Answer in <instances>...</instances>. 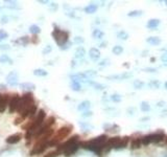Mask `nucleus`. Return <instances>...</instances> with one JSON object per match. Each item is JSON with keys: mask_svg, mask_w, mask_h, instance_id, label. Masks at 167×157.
Masks as SVG:
<instances>
[{"mask_svg": "<svg viewBox=\"0 0 167 157\" xmlns=\"http://www.w3.org/2000/svg\"><path fill=\"white\" fill-rule=\"evenodd\" d=\"M165 88H166V89H167V82H166V83H165Z\"/></svg>", "mask_w": 167, "mask_h": 157, "instance_id": "obj_56", "label": "nucleus"}, {"mask_svg": "<svg viewBox=\"0 0 167 157\" xmlns=\"http://www.w3.org/2000/svg\"><path fill=\"white\" fill-rule=\"evenodd\" d=\"M122 52H123L122 46L116 45V46H114V47H113V54H122Z\"/></svg>", "mask_w": 167, "mask_h": 157, "instance_id": "obj_29", "label": "nucleus"}, {"mask_svg": "<svg viewBox=\"0 0 167 157\" xmlns=\"http://www.w3.org/2000/svg\"><path fill=\"white\" fill-rule=\"evenodd\" d=\"M86 54V50L84 47H82V46H79V47H77V49L75 50V59H83V58L85 57Z\"/></svg>", "mask_w": 167, "mask_h": 157, "instance_id": "obj_15", "label": "nucleus"}, {"mask_svg": "<svg viewBox=\"0 0 167 157\" xmlns=\"http://www.w3.org/2000/svg\"><path fill=\"white\" fill-rule=\"evenodd\" d=\"M35 105V100L31 93H25L21 97L19 107L17 111L20 113V117L25 119L26 117H29V111L31 107Z\"/></svg>", "mask_w": 167, "mask_h": 157, "instance_id": "obj_2", "label": "nucleus"}, {"mask_svg": "<svg viewBox=\"0 0 167 157\" xmlns=\"http://www.w3.org/2000/svg\"><path fill=\"white\" fill-rule=\"evenodd\" d=\"M79 135H73L71 136L67 142H65L64 144H62V145H59L58 146V150L60 153H63V152L66 150L68 147H70V146L74 145V144H76V142H79Z\"/></svg>", "mask_w": 167, "mask_h": 157, "instance_id": "obj_5", "label": "nucleus"}, {"mask_svg": "<svg viewBox=\"0 0 167 157\" xmlns=\"http://www.w3.org/2000/svg\"><path fill=\"white\" fill-rule=\"evenodd\" d=\"M21 140V135L19 133H16V134H13V135L9 136L7 138L5 139V142L7 144H11V145H14V144H17Z\"/></svg>", "mask_w": 167, "mask_h": 157, "instance_id": "obj_11", "label": "nucleus"}, {"mask_svg": "<svg viewBox=\"0 0 167 157\" xmlns=\"http://www.w3.org/2000/svg\"><path fill=\"white\" fill-rule=\"evenodd\" d=\"M147 42L152 45H158V44H160L161 40L158 37H149V38H147Z\"/></svg>", "mask_w": 167, "mask_h": 157, "instance_id": "obj_24", "label": "nucleus"}, {"mask_svg": "<svg viewBox=\"0 0 167 157\" xmlns=\"http://www.w3.org/2000/svg\"><path fill=\"white\" fill-rule=\"evenodd\" d=\"M0 89H5V85L0 84Z\"/></svg>", "mask_w": 167, "mask_h": 157, "instance_id": "obj_54", "label": "nucleus"}, {"mask_svg": "<svg viewBox=\"0 0 167 157\" xmlns=\"http://www.w3.org/2000/svg\"><path fill=\"white\" fill-rule=\"evenodd\" d=\"M0 63L2 64H13V60L7 56V54H2L0 56Z\"/></svg>", "mask_w": 167, "mask_h": 157, "instance_id": "obj_20", "label": "nucleus"}, {"mask_svg": "<svg viewBox=\"0 0 167 157\" xmlns=\"http://www.w3.org/2000/svg\"><path fill=\"white\" fill-rule=\"evenodd\" d=\"M40 3H49L48 1H39Z\"/></svg>", "mask_w": 167, "mask_h": 157, "instance_id": "obj_55", "label": "nucleus"}, {"mask_svg": "<svg viewBox=\"0 0 167 157\" xmlns=\"http://www.w3.org/2000/svg\"><path fill=\"white\" fill-rule=\"evenodd\" d=\"M148 86L150 88H155V89H157V88H159V86H160V83H159L158 81H152V82H149Z\"/></svg>", "mask_w": 167, "mask_h": 157, "instance_id": "obj_40", "label": "nucleus"}, {"mask_svg": "<svg viewBox=\"0 0 167 157\" xmlns=\"http://www.w3.org/2000/svg\"><path fill=\"white\" fill-rule=\"evenodd\" d=\"M57 7H58V5L55 3H50V5H49V9H51V11H55Z\"/></svg>", "mask_w": 167, "mask_h": 157, "instance_id": "obj_48", "label": "nucleus"}, {"mask_svg": "<svg viewBox=\"0 0 167 157\" xmlns=\"http://www.w3.org/2000/svg\"><path fill=\"white\" fill-rule=\"evenodd\" d=\"M152 134H149V135L141 137V142H142V145H144V146L149 145V144L152 142Z\"/></svg>", "mask_w": 167, "mask_h": 157, "instance_id": "obj_26", "label": "nucleus"}, {"mask_svg": "<svg viewBox=\"0 0 167 157\" xmlns=\"http://www.w3.org/2000/svg\"><path fill=\"white\" fill-rule=\"evenodd\" d=\"M92 36L94 37L95 39H100L103 37V33L100 30H94L93 33H92Z\"/></svg>", "mask_w": 167, "mask_h": 157, "instance_id": "obj_27", "label": "nucleus"}, {"mask_svg": "<svg viewBox=\"0 0 167 157\" xmlns=\"http://www.w3.org/2000/svg\"><path fill=\"white\" fill-rule=\"evenodd\" d=\"M0 49H2V50H6V49H9V46L6 45V44H2V45H0Z\"/></svg>", "mask_w": 167, "mask_h": 157, "instance_id": "obj_50", "label": "nucleus"}, {"mask_svg": "<svg viewBox=\"0 0 167 157\" xmlns=\"http://www.w3.org/2000/svg\"><path fill=\"white\" fill-rule=\"evenodd\" d=\"M82 115L84 116V117H89V116H91L92 115V112L91 111H85Z\"/></svg>", "mask_w": 167, "mask_h": 157, "instance_id": "obj_47", "label": "nucleus"}, {"mask_svg": "<svg viewBox=\"0 0 167 157\" xmlns=\"http://www.w3.org/2000/svg\"><path fill=\"white\" fill-rule=\"evenodd\" d=\"M166 142H167V137H166Z\"/></svg>", "mask_w": 167, "mask_h": 157, "instance_id": "obj_57", "label": "nucleus"}, {"mask_svg": "<svg viewBox=\"0 0 167 157\" xmlns=\"http://www.w3.org/2000/svg\"><path fill=\"white\" fill-rule=\"evenodd\" d=\"M51 50H52V47H51V46H50V45H47L45 47V48L43 49V54H48V52H50Z\"/></svg>", "mask_w": 167, "mask_h": 157, "instance_id": "obj_43", "label": "nucleus"}, {"mask_svg": "<svg viewBox=\"0 0 167 157\" xmlns=\"http://www.w3.org/2000/svg\"><path fill=\"white\" fill-rule=\"evenodd\" d=\"M142 145V142H141V138H135L132 140L131 142V148L133 149H139Z\"/></svg>", "mask_w": 167, "mask_h": 157, "instance_id": "obj_19", "label": "nucleus"}, {"mask_svg": "<svg viewBox=\"0 0 167 157\" xmlns=\"http://www.w3.org/2000/svg\"><path fill=\"white\" fill-rule=\"evenodd\" d=\"M159 24H160V20L159 19H152L147 23V27L148 28H156Z\"/></svg>", "mask_w": 167, "mask_h": 157, "instance_id": "obj_23", "label": "nucleus"}, {"mask_svg": "<svg viewBox=\"0 0 167 157\" xmlns=\"http://www.w3.org/2000/svg\"><path fill=\"white\" fill-rule=\"evenodd\" d=\"M117 37L120 38L121 40H126L128 38V33H125L124 30H120V32H118V34H117Z\"/></svg>", "mask_w": 167, "mask_h": 157, "instance_id": "obj_30", "label": "nucleus"}, {"mask_svg": "<svg viewBox=\"0 0 167 157\" xmlns=\"http://www.w3.org/2000/svg\"><path fill=\"white\" fill-rule=\"evenodd\" d=\"M81 127H82L83 129H85V130L86 129H91L92 128L89 124H83V123H81Z\"/></svg>", "mask_w": 167, "mask_h": 157, "instance_id": "obj_46", "label": "nucleus"}, {"mask_svg": "<svg viewBox=\"0 0 167 157\" xmlns=\"http://www.w3.org/2000/svg\"><path fill=\"white\" fill-rule=\"evenodd\" d=\"M120 140H121V137H118V136L111 137V138L108 139V142H106V145L108 146L110 149H111V148L117 149V148H118V145H119V142H120Z\"/></svg>", "mask_w": 167, "mask_h": 157, "instance_id": "obj_9", "label": "nucleus"}, {"mask_svg": "<svg viewBox=\"0 0 167 157\" xmlns=\"http://www.w3.org/2000/svg\"><path fill=\"white\" fill-rule=\"evenodd\" d=\"M110 100L112 101V102L118 103V102H120V101H121V97H120L119 94H113V95H111V97H110Z\"/></svg>", "mask_w": 167, "mask_h": 157, "instance_id": "obj_34", "label": "nucleus"}, {"mask_svg": "<svg viewBox=\"0 0 167 157\" xmlns=\"http://www.w3.org/2000/svg\"><path fill=\"white\" fill-rule=\"evenodd\" d=\"M6 7H11V9H19L18 4L15 1H5Z\"/></svg>", "mask_w": 167, "mask_h": 157, "instance_id": "obj_31", "label": "nucleus"}, {"mask_svg": "<svg viewBox=\"0 0 167 157\" xmlns=\"http://www.w3.org/2000/svg\"><path fill=\"white\" fill-rule=\"evenodd\" d=\"M132 76V73H122V74H115V76H108V78H111V80H123V78H131Z\"/></svg>", "mask_w": 167, "mask_h": 157, "instance_id": "obj_14", "label": "nucleus"}, {"mask_svg": "<svg viewBox=\"0 0 167 157\" xmlns=\"http://www.w3.org/2000/svg\"><path fill=\"white\" fill-rule=\"evenodd\" d=\"M89 54H90V58H91L93 61L98 60V59L100 58V52L98 50L97 48H95V47H93V48L90 49Z\"/></svg>", "mask_w": 167, "mask_h": 157, "instance_id": "obj_13", "label": "nucleus"}, {"mask_svg": "<svg viewBox=\"0 0 167 157\" xmlns=\"http://www.w3.org/2000/svg\"><path fill=\"white\" fill-rule=\"evenodd\" d=\"M59 154H60V152H59L58 150H55V151H51V152H49V153H47V154L44 155V156H43V157H57Z\"/></svg>", "mask_w": 167, "mask_h": 157, "instance_id": "obj_38", "label": "nucleus"}, {"mask_svg": "<svg viewBox=\"0 0 167 157\" xmlns=\"http://www.w3.org/2000/svg\"><path fill=\"white\" fill-rule=\"evenodd\" d=\"M97 11V5L96 4H89L85 7V12L88 14H93Z\"/></svg>", "mask_w": 167, "mask_h": 157, "instance_id": "obj_21", "label": "nucleus"}, {"mask_svg": "<svg viewBox=\"0 0 167 157\" xmlns=\"http://www.w3.org/2000/svg\"><path fill=\"white\" fill-rule=\"evenodd\" d=\"M99 65L100 66H106V65H109V60H108V59H104V60H102L100 62Z\"/></svg>", "mask_w": 167, "mask_h": 157, "instance_id": "obj_45", "label": "nucleus"}, {"mask_svg": "<svg viewBox=\"0 0 167 157\" xmlns=\"http://www.w3.org/2000/svg\"><path fill=\"white\" fill-rule=\"evenodd\" d=\"M22 121H23V118H21L19 116V117H17L15 121H14V125H16V126H17V125H20L22 123Z\"/></svg>", "mask_w": 167, "mask_h": 157, "instance_id": "obj_44", "label": "nucleus"}, {"mask_svg": "<svg viewBox=\"0 0 167 157\" xmlns=\"http://www.w3.org/2000/svg\"><path fill=\"white\" fill-rule=\"evenodd\" d=\"M164 139V133H155L152 136V144H158V142H162Z\"/></svg>", "mask_w": 167, "mask_h": 157, "instance_id": "obj_12", "label": "nucleus"}, {"mask_svg": "<svg viewBox=\"0 0 167 157\" xmlns=\"http://www.w3.org/2000/svg\"><path fill=\"white\" fill-rule=\"evenodd\" d=\"M161 60L163 61V62H165V63H167V52L162 56V57H161Z\"/></svg>", "mask_w": 167, "mask_h": 157, "instance_id": "obj_51", "label": "nucleus"}, {"mask_svg": "<svg viewBox=\"0 0 167 157\" xmlns=\"http://www.w3.org/2000/svg\"><path fill=\"white\" fill-rule=\"evenodd\" d=\"M20 100H21V97H19L18 94H15V95H13V97H11L9 104V110L11 113H14L15 111L18 110Z\"/></svg>", "mask_w": 167, "mask_h": 157, "instance_id": "obj_6", "label": "nucleus"}, {"mask_svg": "<svg viewBox=\"0 0 167 157\" xmlns=\"http://www.w3.org/2000/svg\"><path fill=\"white\" fill-rule=\"evenodd\" d=\"M52 36L55 38V42L58 43L60 46L65 45L67 42H68V38H69V34L68 32H65V30H61L60 28H57L55 27V30L52 32Z\"/></svg>", "mask_w": 167, "mask_h": 157, "instance_id": "obj_3", "label": "nucleus"}, {"mask_svg": "<svg viewBox=\"0 0 167 157\" xmlns=\"http://www.w3.org/2000/svg\"><path fill=\"white\" fill-rule=\"evenodd\" d=\"M145 70H148V72H155V68H145Z\"/></svg>", "mask_w": 167, "mask_h": 157, "instance_id": "obj_53", "label": "nucleus"}, {"mask_svg": "<svg viewBox=\"0 0 167 157\" xmlns=\"http://www.w3.org/2000/svg\"><path fill=\"white\" fill-rule=\"evenodd\" d=\"M71 88H72V90H74V91H79L82 87H81V84H79V82H72Z\"/></svg>", "mask_w": 167, "mask_h": 157, "instance_id": "obj_33", "label": "nucleus"}, {"mask_svg": "<svg viewBox=\"0 0 167 157\" xmlns=\"http://www.w3.org/2000/svg\"><path fill=\"white\" fill-rule=\"evenodd\" d=\"M71 130H72V127H71V126H65V127H62L61 129L58 131L57 135H55V137H52V139H55L59 145V142H61L62 139L65 138V137H67V136L69 135Z\"/></svg>", "mask_w": 167, "mask_h": 157, "instance_id": "obj_4", "label": "nucleus"}, {"mask_svg": "<svg viewBox=\"0 0 167 157\" xmlns=\"http://www.w3.org/2000/svg\"><path fill=\"white\" fill-rule=\"evenodd\" d=\"M74 41H75L76 43H82L83 41H84V40H83L82 38H81V37H76L75 40H74Z\"/></svg>", "mask_w": 167, "mask_h": 157, "instance_id": "obj_52", "label": "nucleus"}, {"mask_svg": "<svg viewBox=\"0 0 167 157\" xmlns=\"http://www.w3.org/2000/svg\"><path fill=\"white\" fill-rule=\"evenodd\" d=\"M0 97H1V94H0Z\"/></svg>", "mask_w": 167, "mask_h": 157, "instance_id": "obj_59", "label": "nucleus"}, {"mask_svg": "<svg viewBox=\"0 0 167 157\" xmlns=\"http://www.w3.org/2000/svg\"><path fill=\"white\" fill-rule=\"evenodd\" d=\"M128 142H130V137H128V136H125V137H122L121 140H120V142H119L118 145V148L117 149H122V148H125L126 146H128Z\"/></svg>", "mask_w": 167, "mask_h": 157, "instance_id": "obj_22", "label": "nucleus"}, {"mask_svg": "<svg viewBox=\"0 0 167 157\" xmlns=\"http://www.w3.org/2000/svg\"><path fill=\"white\" fill-rule=\"evenodd\" d=\"M29 32L31 34H33V35H37V34H39L41 32V28L38 25L33 24V25H31V27H29Z\"/></svg>", "mask_w": 167, "mask_h": 157, "instance_id": "obj_28", "label": "nucleus"}, {"mask_svg": "<svg viewBox=\"0 0 167 157\" xmlns=\"http://www.w3.org/2000/svg\"><path fill=\"white\" fill-rule=\"evenodd\" d=\"M18 78H19V76L17 71H11L6 76V82L11 86H16V85L18 84Z\"/></svg>", "mask_w": 167, "mask_h": 157, "instance_id": "obj_7", "label": "nucleus"}, {"mask_svg": "<svg viewBox=\"0 0 167 157\" xmlns=\"http://www.w3.org/2000/svg\"><path fill=\"white\" fill-rule=\"evenodd\" d=\"M45 117H46V112L41 109V110L38 111L36 117L29 121V124L22 127L23 128V130H26V133H25V138L27 139V140H31V138L35 137V134L37 133L38 129H39V128L43 125V123L45 121H44Z\"/></svg>", "mask_w": 167, "mask_h": 157, "instance_id": "obj_1", "label": "nucleus"}, {"mask_svg": "<svg viewBox=\"0 0 167 157\" xmlns=\"http://www.w3.org/2000/svg\"><path fill=\"white\" fill-rule=\"evenodd\" d=\"M141 110L143 112H148L150 110V106L148 105V103H146V102H142L141 103Z\"/></svg>", "mask_w": 167, "mask_h": 157, "instance_id": "obj_32", "label": "nucleus"}, {"mask_svg": "<svg viewBox=\"0 0 167 157\" xmlns=\"http://www.w3.org/2000/svg\"><path fill=\"white\" fill-rule=\"evenodd\" d=\"M70 46H71V42H67L65 45H63V46H61V48L62 49H67V48H69Z\"/></svg>", "mask_w": 167, "mask_h": 157, "instance_id": "obj_49", "label": "nucleus"}, {"mask_svg": "<svg viewBox=\"0 0 167 157\" xmlns=\"http://www.w3.org/2000/svg\"><path fill=\"white\" fill-rule=\"evenodd\" d=\"M79 146H81V144H79V142H76V144H74V145L68 147V148H67L66 150L63 152V153H64L65 156H71V155L74 154V153L79 150Z\"/></svg>", "mask_w": 167, "mask_h": 157, "instance_id": "obj_10", "label": "nucleus"}, {"mask_svg": "<svg viewBox=\"0 0 167 157\" xmlns=\"http://www.w3.org/2000/svg\"><path fill=\"white\" fill-rule=\"evenodd\" d=\"M16 42H18V43H21L22 45H26L28 42H29V40H28V37H21L20 38V40H18V41H16Z\"/></svg>", "mask_w": 167, "mask_h": 157, "instance_id": "obj_36", "label": "nucleus"}, {"mask_svg": "<svg viewBox=\"0 0 167 157\" xmlns=\"http://www.w3.org/2000/svg\"><path fill=\"white\" fill-rule=\"evenodd\" d=\"M37 110H38L37 105H33V107H31V111H29V118H33L35 115H37Z\"/></svg>", "mask_w": 167, "mask_h": 157, "instance_id": "obj_37", "label": "nucleus"}, {"mask_svg": "<svg viewBox=\"0 0 167 157\" xmlns=\"http://www.w3.org/2000/svg\"><path fill=\"white\" fill-rule=\"evenodd\" d=\"M9 94H3L0 97V113H3L5 111L6 107L9 106Z\"/></svg>", "mask_w": 167, "mask_h": 157, "instance_id": "obj_8", "label": "nucleus"}, {"mask_svg": "<svg viewBox=\"0 0 167 157\" xmlns=\"http://www.w3.org/2000/svg\"><path fill=\"white\" fill-rule=\"evenodd\" d=\"M130 17H137V16H141L142 15V11H133V12H130L128 14Z\"/></svg>", "mask_w": 167, "mask_h": 157, "instance_id": "obj_39", "label": "nucleus"}, {"mask_svg": "<svg viewBox=\"0 0 167 157\" xmlns=\"http://www.w3.org/2000/svg\"><path fill=\"white\" fill-rule=\"evenodd\" d=\"M134 86H135V88H137V89H141V88L144 86V83H143L142 81H140V80H136V81L134 82Z\"/></svg>", "mask_w": 167, "mask_h": 157, "instance_id": "obj_35", "label": "nucleus"}, {"mask_svg": "<svg viewBox=\"0 0 167 157\" xmlns=\"http://www.w3.org/2000/svg\"><path fill=\"white\" fill-rule=\"evenodd\" d=\"M33 74L37 76H46L48 74V72L44 69H41V68H38V69L33 70Z\"/></svg>", "mask_w": 167, "mask_h": 157, "instance_id": "obj_25", "label": "nucleus"}, {"mask_svg": "<svg viewBox=\"0 0 167 157\" xmlns=\"http://www.w3.org/2000/svg\"><path fill=\"white\" fill-rule=\"evenodd\" d=\"M82 74H83L84 80L86 81V78H94V76H97V72L94 71V70H88V71H86V72L82 73Z\"/></svg>", "mask_w": 167, "mask_h": 157, "instance_id": "obj_18", "label": "nucleus"}, {"mask_svg": "<svg viewBox=\"0 0 167 157\" xmlns=\"http://www.w3.org/2000/svg\"><path fill=\"white\" fill-rule=\"evenodd\" d=\"M7 33H6L5 30H0V41H2V40L6 39L7 38Z\"/></svg>", "mask_w": 167, "mask_h": 157, "instance_id": "obj_42", "label": "nucleus"}, {"mask_svg": "<svg viewBox=\"0 0 167 157\" xmlns=\"http://www.w3.org/2000/svg\"><path fill=\"white\" fill-rule=\"evenodd\" d=\"M165 3H166V4H167V1H166V2H165Z\"/></svg>", "mask_w": 167, "mask_h": 157, "instance_id": "obj_58", "label": "nucleus"}, {"mask_svg": "<svg viewBox=\"0 0 167 157\" xmlns=\"http://www.w3.org/2000/svg\"><path fill=\"white\" fill-rule=\"evenodd\" d=\"M90 108V102L89 101H84V102H82V103L79 104V107H77V109H79V111H88V109Z\"/></svg>", "mask_w": 167, "mask_h": 157, "instance_id": "obj_16", "label": "nucleus"}, {"mask_svg": "<svg viewBox=\"0 0 167 157\" xmlns=\"http://www.w3.org/2000/svg\"><path fill=\"white\" fill-rule=\"evenodd\" d=\"M12 19H14V18H12L11 16H3L2 18H1V23H2V24H5V23L11 21Z\"/></svg>", "mask_w": 167, "mask_h": 157, "instance_id": "obj_41", "label": "nucleus"}, {"mask_svg": "<svg viewBox=\"0 0 167 157\" xmlns=\"http://www.w3.org/2000/svg\"><path fill=\"white\" fill-rule=\"evenodd\" d=\"M20 87H21V89H23V90H33V89L36 88V85L33 84V83H28V82H26V83H22V84H20Z\"/></svg>", "mask_w": 167, "mask_h": 157, "instance_id": "obj_17", "label": "nucleus"}]
</instances>
